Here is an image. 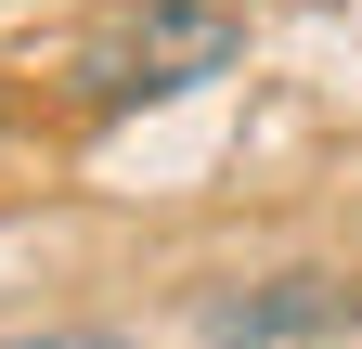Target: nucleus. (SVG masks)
I'll return each mask as SVG.
<instances>
[{
	"label": "nucleus",
	"instance_id": "f257e3e1",
	"mask_svg": "<svg viewBox=\"0 0 362 349\" xmlns=\"http://www.w3.org/2000/svg\"><path fill=\"white\" fill-rule=\"evenodd\" d=\"M246 65V0H129L65 52V104L78 117H129V104H181L207 78Z\"/></svg>",
	"mask_w": 362,
	"mask_h": 349
},
{
	"label": "nucleus",
	"instance_id": "f03ea898",
	"mask_svg": "<svg viewBox=\"0 0 362 349\" xmlns=\"http://www.w3.org/2000/svg\"><path fill=\"white\" fill-rule=\"evenodd\" d=\"M337 324H362V285H337V272H272L246 297H207L220 349H285V336H337Z\"/></svg>",
	"mask_w": 362,
	"mask_h": 349
},
{
	"label": "nucleus",
	"instance_id": "7ed1b4c3",
	"mask_svg": "<svg viewBox=\"0 0 362 349\" xmlns=\"http://www.w3.org/2000/svg\"><path fill=\"white\" fill-rule=\"evenodd\" d=\"M13 349H129V336H13Z\"/></svg>",
	"mask_w": 362,
	"mask_h": 349
},
{
	"label": "nucleus",
	"instance_id": "20e7f679",
	"mask_svg": "<svg viewBox=\"0 0 362 349\" xmlns=\"http://www.w3.org/2000/svg\"><path fill=\"white\" fill-rule=\"evenodd\" d=\"M0 129H13V117H0Z\"/></svg>",
	"mask_w": 362,
	"mask_h": 349
}]
</instances>
